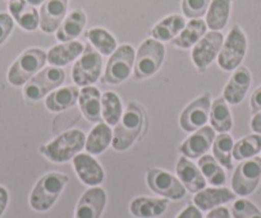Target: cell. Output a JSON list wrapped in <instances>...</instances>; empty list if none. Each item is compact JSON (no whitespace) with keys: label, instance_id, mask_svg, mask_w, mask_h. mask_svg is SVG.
<instances>
[{"label":"cell","instance_id":"obj_1","mask_svg":"<svg viewBox=\"0 0 261 218\" xmlns=\"http://www.w3.org/2000/svg\"><path fill=\"white\" fill-rule=\"evenodd\" d=\"M145 121L144 110L136 102H130L113 132L112 147L118 152L127 151L139 138Z\"/></svg>","mask_w":261,"mask_h":218},{"label":"cell","instance_id":"obj_2","mask_svg":"<svg viewBox=\"0 0 261 218\" xmlns=\"http://www.w3.org/2000/svg\"><path fill=\"white\" fill-rule=\"evenodd\" d=\"M68 181V176L60 172L45 174L36 182L30 195V205L32 209L36 212L49 210L55 204Z\"/></svg>","mask_w":261,"mask_h":218},{"label":"cell","instance_id":"obj_3","mask_svg":"<svg viewBox=\"0 0 261 218\" xmlns=\"http://www.w3.org/2000/svg\"><path fill=\"white\" fill-rule=\"evenodd\" d=\"M86 144V135L81 130H68L55 138L49 144L41 147L40 152L55 164H64L73 160Z\"/></svg>","mask_w":261,"mask_h":218},{"label":"cell","instance_id":"obj_4","mask_svg":"<svg viewBox=\"0 0 261 218\" xmlns=\"http://www.w3.org/2000/svg\"><path fill=\"white\" fill-rule=\"evenodd\" d=\"M46 52L41 49H29L22 52L8 72V81L13 86L26 84L35 74L44 68Z\"/></svg>","mask_w":261,"mask_h":218},{"label":"cell","instance_id":"obj_5","mask_svg":"<svg viewBox=\"0 0 261 218\" xmlns=\"http://www.w3.org/2000/svg\"><path fill=\"white\" fill-rule=\"evenodd\" d=\"M165 47L155 39L145 40L136 54L134 68V77L136 79H145L154 76L164 61Z\"/></svg>","mask_w":261,"mask_h":218},{"label":"cell","instance_id":"obj_6","mask_svg":"<svg viewBox=\"0 0 261 218\" xmlns=\"http://www.w3.org/2000/svg\"><path fill=\"white\" fill-rule=\"evenodd\" d=\"M65 72L60 67H49L39 72L24 84V99L30 102H36L44 99L49 92L64 83Z\"/></svg>","mask_w":261,"mask_h":218},{"label":"cell","instance_id":"obj_7","mask_svg":"<svg viewBox=\"0 0 261 218\" xmlns=\"http://www.w3.org/2000/svg\"><path fill=\"white\" fill-rule=\"evenodd\" d=\"M247 51V39L240 26H234L223 42L222 50L218 55V64L225 72L237 69L245 59Z\"/></svg>","mask_w":261,"mask_h":218},{"label":"cell","instance_id":"obj_8","mask_svg":"<svg viewBox=\"0 0 261 218\" xmlns=\"http://www.w3.org/2000/svg\"><path fill=\"white\" fill-rule=\"evenodd\" d=\"M261 181V159L245 160L236 167L232 176V189L236 195L248 197L257 189Z\"/></svg>","mask_w":261,"mask_h":218},{"label":"cell","instance_id":"obj_9","mask_svg":"<svg viewBox=\"0 0 261 218\" xmlns=\"http://www.w3.org/2000/svg\"><path fill=\"white\" fill-rule=\"evenodd\" d=\"M136 52L130 45H122L110 56L105 68L102 82L109 84H118L124 82L130 76L135 64Z\"/></svg>","mask_w":261,"mask_h":218},{"label":"cell","instance_id":"obj_10","mask_svg":"<svg viewBox=\"0 0 261 218\" xmlns=\"http://www.w3.org/2000/svg\"><path fill=\"white\" fill-rule=\"evenodd\" d=\"M102 69V59L99 51L94 49V46L87 44L85 46L84 52L72 70V78L77 86H89L95 83L99 79Z\"/></svg>","mask_w":261,"mask_h":218},{"label":"cell","instance_id":"obj_11","mask_svg":"<svg viewBox=\"0 0 261 218\" xmlns=\"http://www.w3.org/2000/svg\"><path fill=\"white\" fill-rule=\"evenodd\" d=\"M147 186L156 194L172 200L185 198L186 188L179 179L173 176L170 172L160 169H149L146 174Z\"/></svg>","mask_w":261,"mask_h":218},{"label":"cell","instance_id":"obj_12","mask_svg":"<svg viewBox=\"0 0 261 218\" xmlns=\"http://www.w3.org/2000/svg\"><path fill=\"white\" fill-rule=\"evenodd\" d=\"M224 37L219 31L207 32L192 49V60L199 72L204 73L222 50Z\"/></svg>","mask_w":261,"mask_h":218},{"label":"cell","instance_id":"obj_13","mask_svg":"<svg viewBox=\"0 0 261 218\" xmlns=\"http://www.w3.org/2000/svg\"><path fill=\"white\" fill-rule=\"evenodd\" d=\"M210 107H212L210 94H205L199 99H196L180 114V128L185 132L192 133L204 127L209 119Z\"/></svg>","mask_w":261,"mask_h":218},{"label":"cell","instance_id":"obj_14","mask_svg":"<svg viewBox=\"0 0 261 218\" xmlns=\"http://www.w3.org/2000/svg\"><path fill=\"white\" fill-rule=\"evenodd\" d=\"M107 204V193L102 188L92 186L84 193L77 203L74 218H100Z\"/></svg>","mask_w":261,"mask_h":218},{"label":"cell","instance_id":"obj_15","mask_svg":"<svg viewBox=\"0 0 261 218\" xmlns=\"http://www.w3.org/2000/svg\"><path fill=\"white\" fill-rule=\"evenodd\" d=\"M214 139L215 130L212 127H202L183 142L179 151L187 159H200L212 148Z\"/></svg>","mask_w":261,"mask_h":218},{"label":"cell","instance_id":"obj_16","mask_svg":"<svg viewBox=\"0 0 261 218\" xmlns=\"http://www.w3.org/2000/svg\"><path fill=\"white\" fill-rule=\"evenodd\" d=\"M68 0H45L40 9V28L45 34H53L59 28L67 14Z\"/></svg>","mask_w":261,"mask_h":218},{"label":"cell","instance_id":"obj_17","mask_svg":"<svg viewBox=\"0 0 261 218\" xmlns=\"http://www.w3.org/2000/svg\"><path fill=\"white\" fill-rule=\"evenodd\" d=\"M73 167L77 176L87 186H97L104 181V170L99 162L90 154H77L73 159Z\"/></svg>","mask_w":261,"mask_h":218},{"label":"cell","instance_id":"obj_18","mask_svg":"<svg viewBox=\"0 0 261 218\" xmlns=\"http://www.w3.org/2000/svg\"><path fill=\"white\" fill-rule=\"evenodd\" d=\"M251 86V73L246 67H238L228 81L223 99L229 105H238L243 101Z\"/></svg>","mask_w":261,"mask_h":218},{"label":"cell","instance_id":"obj_19","mask_svg":"<svg viewBox=\"0 0 261 218\" xmlns=\"http://www.w3.org/2000/svg\"><path fill=\"white\" fill-rule=\"evenodd\" d=\"M236 199L234 192L224 186L204 188L202 190L196 193L193 197V204L200 210H212L214 208L229 203Z\"/></svg>","mask_w":261,"mask_h":218},{"label":"cell","instance_id":"obj_20","mask_svg":"<svg viewBox=\"0 0 261 218\" xmlns=\"http://www.w3.org/2000/svg\"><path fill=\"white\" fill-rule=\"evenodd\" d=\"M175 171H177L179 181L188 192L197 193L206 186V180H205L201 170L192 161H190L187 157L183 156L178 160Z\"/></svg>","mask_w":261,"mask_h":218},{"label":"cell","instance_id":"obj_21","mask_svg":"<svg viewBox=\"0 0 261 218\" xmlns=\"http://www.w3.org/2000/svg\"><path fill=\"white\" fill-rule=\"evenodd\" d=\"M9 12L24 31H35L40 26V16L34 6L26 0H9Z\"/></svg>","mask_w":261,"mask_h":218},{"label":"cell","instance_id":"obj_22","mask_svg":"<svg viewBox=\"0 0 261 218\" xmlns=\"http://www.w3.org/2000/svg\"><path fill=\"white\" fill-rule=\"evenodd\" d=\"M168 204L167 198L139 197L130 202L129 210L136 218H158L164 214Z\"/></svg>","mask_w":261,"mask_h":218},{"label":"cell","instance_id":"obj_23","mask_svg":"<svg viewBox=\"0 0 261 218\" xmlns=\"http://www.w3.org/2000/svg\"><path fill=\"white\" fill-rule=\"evenodd\" d=\"M80 109L90 122L101 121V94L96 87L85 86L80 92Z\"/></svg>","mask_w":261,"mask_h":218},{"label":"cell","instance_id":"obj_24","mask_svg":"<svg viewBox=\"0 0 261 218\" xmlns=\"http://www.w3.org/2000/svg\"><path fill=\"white\" fill-rule=\"evenodd\" d=\"M84 49V44L80 41H69L51 47L49 52H46V60L53 67H64L81 56Z\"/></svg>","mask_w":261,"mask_h":218},{"label":"cell","instance_id":"obj_25","mask_svg":"<svg viewBox=\"0 0 261 218\" xmlns=\"http://www.w3.org/2000/svg\"><path fill=\"white\" fill-rule=\"evenodd\" d=\"M206 22L201 18L191 19L177 37L172 40V45L179 49H190L195 46L206 34Z\"/></svg>","mask_w":261,"mask_h":218},{"label":"cell","instance_id":"obj_26","mask_svg":"<svg viewBox=\"0 0 261 218\" xmlns=\"http://www.w3.org/2000/svg\"><path fill=\"white\" fill-rule=\"evenodd\" d=\"M86 26V14L81 9H76L62 22L57 29V39L62 42L73 41L80 36Z\"/></svg>","mask_w":261,"mask_h":218},{"label":"cell","instance_id":"obj_27","mask_svg":"<svg viewBox=\"0 0 261 218\" xmlns=\"http://www.w3.org/2000/svg\"><path fill=\"white\" fill-rule=\"evenodd\" d=\"M80 97V91L77 87H63L58 91L51 92L45 101V106L49 111L60 112L69 107L74 106Z\"/></svg>","mask_w":261,"mask_h":218},{"label":"cell","instance_id":"obj_28","mask_svg":"<svg viewBox=\"0 0 261 218\" xmlns=\"http://www.w3.org/2000/svg\"><path fill=\"white\" fill-rule=\"evenodd\" d=\"M113 139V132L105 122L100 121L87 135L85 148L90 154H100L108 149Z\"/></svg>","mask_w":261,"mask_h":218},{"label":"cell","instance_id":"obj_29","mask_svg":"<svg viewBox=\"0 0 261 218\" xmlns=\"http://www.w3.org/2000/svg\"><path fill=\"white\" fill-rule=\"evenodd\" d=\"M185 26V18L182 16H178V14H173V16L167 17V18L162 19L159 23L155 24L150 34L155 40L160 42L172 41L177 35L180 34Z\"/></svg>","mask_w":261,"mask_h":218},{"label":"cell","instance_id":"obj_30","mask_svg":"<svg viewBox=\"0 0 261 218\" xmlns=\"http://www.w3.org/2000/svg\"><path fill=\"white\" fill-rule=\"evenodd\" d=\"M233 0H213L206 11V26L212 31H220L228 23Z\"/></svg>","mask_w":261,"mask_h":218},{"label":"cell","instance_id":"obj_31","mask_svg":"<svg viewBox=\"0 0 261 218\" xmlns=\"http://www.w3.org/2000/svg\"><path fill=\"white\" fill-rule=\"evenodd\" d=\"M210 124L214 130L219 133H228L232 129V115L228 102L223 97L215 100L210 107Z\"/></svg>","mask_w":261,"mask_h":218},{"label":"cell","instance_id":"obj_32","mask_svg":"<svg viewBox=\"0 0 261 218\" xmlns=\"http://www.w3.org/2000/svg\"><path fill=\"white\" fill-rule=\"evenodd\" d=\"M233 138L228 133H220L213 142L214 159L227 170L233 169Z\"/></svg>","mask_w":261,"mask_h":218},{"label":"cell","instance_id":"obj_33","mask_svg":"<svg viewBox=\"0 0 261 218\" xmlns=\"http://www.w3.org/2000/svg\"><path fill=\"white\" fill-rule=\"evenodd\" d=\"M199 169L201 170L205 180L213 186H224L227 181V175L223 170L222 165L213 156L204 154L199 159Z\"/></svg>","mask_w":261,"mask_h":218},{"label":"cell","instance_id":"obj_34","mask_svg":"<svg viewBox=\"0 0 261 218\" xmlns=\"http://www.w3.org/2000/svg\"><path fill=\"white\" fill-rule=\"evenodd\" d=\"M261 152V134L247 135L233 145V159L236 161H245L257 156Z\"/></svg>","mask_w":261,"mask_h":218},{"label":"cell","instance_id":"obj_35","mask_svg":"<svg viewBox=\"0 0 261 218\" xmlns=\"http://www.w3.org/2000/svg\"><path fill=\"white\" fill-rule=\"evenodd\" d=\"M122 101L115 92L101 95V116L108 125H117L122 117Z\"/></svg>","mask_w":261,"mask_h":218},{"label":"cell","instance_id":"obj_36","mask_svg":"<svg viewBox=\"0 0 261 218\" xmlns=\"http://www.w3.org/2000/svg\"><path fill=\"white\" fill-rule=\"evenodd\" d=\"M86 37L100 54L110 55L117 50V41H115L114 36L107 29L100 28V27L91 28L90 31H87Z\"/></svg>","mask_w":261,"mask_h":218},{"label":"cell","instance_id":"obj_37","mask_svg":"<svg viewBox=\"0 0 261 218\" xmlns=\"http://www.w3.org/2000/svg\"><path fill=\"white\" fill-rule=\"evenodd\" d=\"M233 218H261V210L247 199L236 200L232 207Z\"/></svg>","mask_w":261,"mask_h":218},{"label":"cell","instance_id":"obj_38","mask_svg":"<svg viewBox=\"0 0 261 218\" xmlns=\"http://www.w3.org/2000/svg\"><path fill=\"white\" fill-rule=\"evenodd\" d=\"M210 3L212 0H183L182 11L190 19L201 18L204 14H206Z\"/></svg>","mask_w":261,"mask_h":218},{"label":"cell","instance_id":"obj_39","mask_svg":"<svg viewBox=\"0 0 261 218\" xmlns=\"http://www.w3.org/2000/svg\"><path fill=\"white\" fill-rule=\"evenodd\" d=\"M13 17L8 13H0V45L3 44L13 29Z\"/></svg>","mask_w":261,"mask_h":218},{"label":"cell","instance_id":"obj_40","mask_svg":"<svg viewBox=\"0 0 261 218\" xmlns=\"http://www.w3.org/2000/svg\"><path fill=\"white\" fill-rule=\"evenodd\" d=\"M175 218H202V213L195 204H188Z\"/></svg>","mask_w":261,"mask_h":218},{"label":"cell","instance_id":"obj_41","mask_svg":"<svg viewBox=\"0 0 261 218\" xmlns=\"http://www.w3.org/2000/svg\"><path fill=\"white\" fill-rule=\"evenodd\" d=\"M250 105L253 114H257V112L261 111V86L258 88H256L252 96H251Z\"/></svg>","mask_w":261,"mask_h":218},{"label":"cell","instance_id":"obj_42","mask_svg":"<svg viewBox=\"0 0 261 218\" xmlns=\"http://www.w3.org/2000/svg\"><path fill=\"white\" fill-rule=\"evenodd\" d=\"M205 218H230V212L225 207H217L210 210Z\"/></svg>","mask_w":261,"mask_h":218},{"label":"cell","instance_id":"obj_43","mask_svg":"<svg viewBox=\"0 0 261 218\" xmlns=\"http://www.w3.org/2000/svg\"><path fill=\"white\" fill-rule=\"evenodd\" d=\"M9 203V193L4 186H0V217L4 214Z\"/></svg>","mask_w":261,"mask_h":218},{"label":"cell","instance_id":"obj_44","mask_svg":"<svg viewBox=\"0 0 261 218\" xmlns=\"http://www.w3.org/2000/svg\"><path fill=\"white\" fill-rule=\"evenodd\" d=\"M251 129L256 134H261V111L255 114V116L251 120Z\"/></svg>","mask_w":261,"mask_h":218},{"label":"cell","instance_id":"obj_45","mask_svg":"<svg viewBox=\"0 0 261 218\" xmlns=\"http://www.w3.org/2000/svg\"><path fill=\"white\" fill-rule=\"evenodd\" d=\"M27 3H30L31 6H39V4H42L45 2V0H26Z\"/></svg>","mask_w":261,"mask_h":218}]
</instances>
